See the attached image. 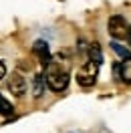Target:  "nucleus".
<instances>
[{
  "instance_id": "nucleus-2",
  "label": "nucleus",
  "mask_w": 131,
  "mask_h": 133,
  "mask_svg": "<svg viewBox=\"0 0 131 133\" xmlns=\"http://www.w3.org/2000/svg\"><path fill=\"white\" fill-rule=\"evenodd\" d=\"M69 81H71L69 73H65V71H58V69L49 71V75L44 77V83H47V87H49L53 93L65 91L67 87H69Z\"/></svg>"
},
{
  "instance_id": "nucleus-6",
  "label": "nucleus",
  "mask_w": 131,
  "mask_h": 133,
  "mask_svg": "<svg viewBox=\"0 0 131 133\" xmlns=\"http://www.w3.org/2000/svg\"><path fill=\"white\" fill-rule=\"evenodd\" d=\"M119 81L131 85V57L123 58L119 63Z\"/></svg>"
},
{
  "instance_id": "nucleus-4",
  "label": "nucleus",
  "mask_w": 131,
  "mask_h": 133,
  "mask_svg": "<svg viewBox=\"0 0 131 133\" xmlns=\"http://www.w3.org/2000/svg\"><path fill=\"white\" fill-rule=\"evenodd\" d=\"M26 89H28V85H26V79L22 75H18V73L10 75V79H8V91L12 93V95L22 97V95L26 93Z\"/></svg>"
},
{
  "instance_id": "nucleus-8",
  "label": "nucleus",
  "mask_w": 131,
  "mask_h": 133,
  "mask_svg": "<svg viewBox=\"0 0 131 133\" xmlns=\"http://www.w3.org/2000/svg\"><path fill=\"white\" fill-rule=\"evenodd\" d=\"M14 113V107H12V103H10L4 95H0V115L2 117H10Z\"/></svg>"
},
{
  "instance_id": "nucleus-9",
  "label": "nucleus",
  "mask_w": 131,
  "mask_h": 133,
  "mask_svg": "<svg viewBox=\"0 0 131 133\" xmlns=\"http://www.w3.org/2000/svg\"><path fill=\"white\" fill-rule=\"evenodd\" d=\"M42 91H44V77L36 75L34 77V97H36V99L42 97Z\"/></svg>"
},
{
  "instance_id": "nucleus-12",
  "label": "nucleus",
  "mask_w": 131,
  "mask_h": 133,
  "mask_svg": "<svg viewBox=\"0 0 131 133\" xmlns=\"http://www.w3.org/2000/svg\"><path fill=\"white\" fill-rule=\"evenodd\" d=\"M127 41H129V44H131V24H129V28H127Z\"/></svg>"
},
{
  "instance_id": "nucleus-3",
  "label": "nucleus",
  "mask_w": 131,
  "mask_h": 133,
  "mask_svg": "<svg viewBox=\"0 0 131 133\" xmlns=\"http://www.w3.org/2000/svg\"><path fill=\"white\" fill-rule=\"evenodd\" d=\"M127 28H129V24H127L125 16H121V14H113L109 18V22H107V30H109V34L113 36L115 41L125 38L127 36Z\"/></svg>"
},
{
  "instance_id": "nucleus-11",
  "label": "nucleus",
  "mask_w": 131,
  "mask_h": 133,
  "mask_svg": "<svg viewBox=\"0 0 131 133\" xmlns=\"http://www.w3.org/2000/svg\"><path fill=\"white\" fill-rule=\"evenodd\" d=\"M4 77H6V65H4L2 61H0V81H2Z\"/></svg>"
},
{
  "instance_id": "nucleus-7",
  "label": "nucleus",
  "mask_w": 131,
  "mask_h": 133,
  "mask_svg": "<svg viewBox=\"0 0 131 133\" xmlns=\"http://www.w3.org/2000/svg\"><path fill=\"white\" fill-rule=\"evenodd\" d=\"M89 61L97 63V65L103 63V50H101V46H99L97 42H93V44L89 46Z\"/></svg>"
},
{
  "instance_id": "nucleus-10",
  "label": "nucleus",
  "mask_w": 131,
  "mask_h": 133,
  "mask_svg": "<svg viewBox=\"0 0 131 133\" xmlns=\"http://www.w3.org/2000/svg\"><path fill=\"white\" fill-rule=\"evenodd\" d=\"M111 49L115 50V52H117V55H119V57L121 58H127V57H131V52L127 49H125V46H121V44H119V42L115 41V42H111Z\"/></svg>"
},
{
  "instance_id": "nucleus-5",
  "label": "nucleus",
  "mask_w": 131,
  "mask_h": 133,
  "mask_svg": "<svg viewBox=\"0 0 131 133\" xmlns=\"http://www.w3.org/2000/svg\"><path fill=\"white\" fill-rule=\"evenodd\" d=\"M32 50H34V55L41 58L42 66H49L50 65V50H49V44H47L44 41H36V42H34V46H32Z\"/></svg>"
},
{
  "instance_id": "nucleus-1",
  "label": "nucleus",
  "mask_w": 131,
  "mask_h": 133,
  "mask_svg": "<svg viewBox=\"0 0 131 133\" xmlns=\"http://www.w3.org/2000/svg\"><path fill=\"white\" fill-rule=\"evenodd\" d=\"M97 75H99V65L93 63V61H89L87 65H83L79 69L77 83L81 85V87H85V89H89V87H93V85L97 83Z\"/></svg>"
}]
</instances>
